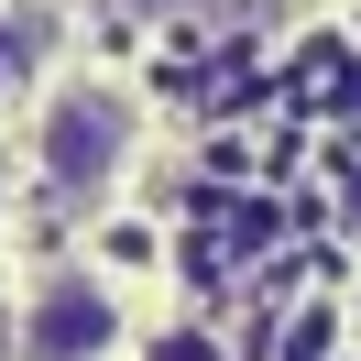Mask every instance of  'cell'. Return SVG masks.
I'll use <instances>...</instances> for the list:
<instances>
[{
	"label": "cell",
	"instance_id": "cell-1",
	"mask_svg": "<svg viewBox=\"0 0 361 361\" xmlns=\"http://www.w3.org/2000/svg\"><path fill=\"white\" fill-rule=\"evenodd\" d=\"M121 142H132L121 88H66L44 110V132H33V154H44V176L66 186V197H99V186L121 176Z\"/></svg>",
	"mask_w": 361,
	"mask_h": 361
},
{
	"label": "cell",
	"instance_id": "cell-2",
	"mask_svg": "<svg viewBox=\"0 0 361 361\" xmlns=\"http://www.w3.org/2000/svg\"><path fill=\"white\" fill-rule=\"evenodd\" d=\"M121 339V295L99 274H44L23 307V361H99Z\"/></svg>",
	"mask_w": 361,
	"mask_h": 361
},
{
	"label": "cell",
	"instance_id": "cell-3",
	"mask_svg": "<svg viewBox=\"0 0 361 361\" xmlns=\"http://www.w3.org/2000/svg\"><path fill=\"white\" fill-rule=\"evenodd\" d=\"M0 88H11V33H0Z\"/></svg>",
	"mask_w": 361,
	"mask_h": 361
}]
</instances>
